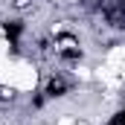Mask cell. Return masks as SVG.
<instances>
[{"label": "cell", "instance_id": "obj_1", "mask_svg": "<svg viewBox=\"0 0 125 125\" xmlns=\"http://www.w3.org/2000/svg\"><path fill=\"white\" fill-rule=\"evenodd\" d=\"M44 93L50 96V99H61V96H67V82H64L61 76H52V79L47 82Z\"/></svg>", "mask_w": 125, "mask_h": 125}, {"label": "cell", "instance_id": "obj_2", "mask_svg": "<svg viewBox=\"0 0 125 125\" xmlns=\"http://www.w3.org/2000/svg\"><path fill=\"white\" fill-rule=\"evenodd\" d=\"M3 32H6L9 44L15 47V44L21 41V35H23V21H6V23H3Z\"/></svg>", "mask_w": 125, "mask_h": 125}]
</instances>
